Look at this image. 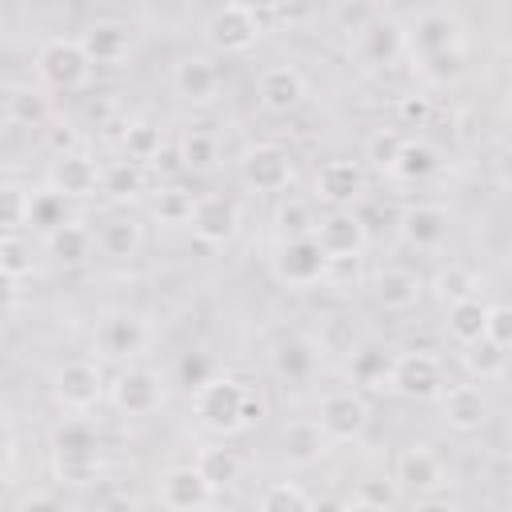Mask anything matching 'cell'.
Returning a JSON list of instances; mask_svg holds the SVG:
<instances>
[{
    "instance_id": "obj_8",
    "label": "cell",
    "mask_w": 512,
    "mask_h": 512,
    "mask_svg": "<svg viewBox=\"0 0 512 512\" xmlns=\"http://www.w3.org/2000/svg\"><path fill=\"white\" fill-rule=\"evenodd\" d=\"M404 48H408V32H404V24L392 20V16L368 20V24L356 32V44H352V52H356V60H360L364 68H388V64L400 60Z\"/></svg>"
},
{
    "instance_id": "obj_35",
    "label": "cell",
    "mask_w": 512,
    "mask_h": 512,
    "mask_svg": "<svg viewBox=\"0 0 512 512\" xmlns=\"http://www.w3.org/2000/svg\"><path fill=\"white\" fill-rule=\"evenodd\" d=\"M276 224H280L284 240H304V236H316V228H320V216H316L312 200L288 196V200L276 208Z\"/></svg>"
},
{
    "instance_id": "obj_3",
    "label": "cell",
    "mask_w": 512,
    "mask_h": 512,
    "mask_svg": "<svg viewBox=\"0 0 512 512\" xmlns=\"http://www.w3.org/2000/svg\"><path fill=\"white\" fill-rule=\"evenodd\" d=\"M332 260L324 256V248L316 244V236L304 240H280L276 256H272V276L284 288H312L320 280H328Z\"/></svg>"
},
{
    "instance_id": "obj_12",
    "label": "cell",
    "mask_w": 512,
    "mask_h": 512,
    "mask_svg": "<svg viewBox=\"0 0 512 512\" xmlns=\"http://www.w3.org/2000/svg\"><path fill=\"white\" fill-rule=\"evenodd\" d=\"M112 404L124 416H152L164 404V380L152 368H124L112 380Z\"/></svg>"
},
{
    "instance_id": "obj_27",
    "label": "cell",
    "mask_w": 512,
    "mask_h": 512,
    "mask_svg": "<svg viewBox=\"0 0 512 512\" xmlns=\"http://www.w3.org/2000/svg\"><path fill=\"white\" fill-rule=\"evenodd\" d=\"M140 244H144V224L128 212H116L96 228V252L108 260H132Z\"/></svg>"
},
{
    "instance_id": "obj_23",
    "label": "cell",
    "mask_w": 512,
    "mask_h": 512,
    "mask_svg": "<svg viewBox=\"0 0 512 512\" xmlns=\"http://www.w3.org/2000/svg\"><path fill=\"white\" fill-rule=\"evenodd\" d=\"M400 236H404V244H412V248H440L444 244V236H448V212L440 208V204H412V208H404L400 212Z\"/></svg>"
},
{
    "instance_id": "obj_47",
    "label": "cell",
    "mask_w": 512,
    "mask_h": 512,
    "mask_svg": "<svg viewBox=\"0 0 512 512\" xmlns=\"http://www.w3.org/2000/svg\"><path fill=\"white\" fill-rule=\"evenodd\" d=\"M396 120H400L404 128H424V124L432 120V100H428L424 92H404V96L396 100Z\"/></svg>"
},
{
    "instance_id": "obj_25",
    "label": "cell",
    "mask_w": 512,
    "mask_h": 512,
    "mask_svg": "<svg viewBox=\"0 0 512 512\" xmlns=\"http://www.w3.org/2000/svg\"><path fill=\"white\" fill-rule=\"evenodd\" d=\"M316 364H320V348H316V340H308V336H284V340L272 348V372H276L280 380H288V384L312 380Z\"/></svg>"
},
{
    "instance_id": "obj_43",
    "label": "cell",
    "mask_w": 512,
    "mask_h": 512,
    "mask_svg": "<svg viewBox=\"0 0 512 512\" xmlns=\"http://www.w3.org/2000/svg\"><path fill=\"white\" fill-rule=\"evenodd\" d=\"M0 272L8 284H20L24 276H32V244L16 232V236H0Z\"/></svg>"
},
{
    "instance_id": "obj_11",
    "label": "cell",
    "mask_w": 512,
    "mask_h": 512,
    "mask_svg": "<svg viewBox=\"0 0 512 512\" xmlns=\"http://www.w3.org/2000/svg\"><path fill=\"white\" fill-rule=\"evenodd\" d=\"M316 244L324 248L328 260H360L368 248V224L356 212H328L320 216Z\"/></svg>"
},
{
    "instance_id": "obj_26",
    "label": "cell",
    "mask_w": 512,
    "mask_h": 512,
    "mask_svg": "<svg viewBox=\"0 0 512 512\" xmlns=\"http://www.w3.org/2000/svg\"><path fill=\"white\" fill-rule=\"evenodd\" d=\"M80 48L92 64H120L132 48V36L124 24L116 20H92L84 32H80Z\"/></svg>"
},
{
    "instance_id": "obj_39",
    "label": "cell",
    "mask_w": 512,
    "mask_h": 512,
    "mask_svg": "<svg viewBox=\"0 0 512 512\" xmlns=\"http://www.w3.org/2000/svg\"><path fill=\"white\" fill-rule=\"evenodd\" d=\"M464 368H468L476 380H496V376H504V368H508V352L496 348L492 340H476V344L464 348Z\"/></svg>"
},
{
    "instance_id": "obj_15",
    "label": "cell",
    "mask_w": 512,
    "mask_h": 512,
    "mask_svg": "<svg viewBox=\"0 0 512 512\" xmlns=\"http://www.w3.org/2000/svg\"><path fill=\"white\" fill-rule=\"evenodd\" d=\"M316 420H320V428L328 432L332 444H344V440H356L368 428V404L356 392H328L316 408Z\"/></svg>"
},
{
    "instance_id": "obj_9",
    "label": "cell",
    "mask_w": 512,
    "mask_h": 512,
    "mask_svg": "<svg viewBox=\"0 0 512 512\" xmlns=\"http://www.w3.org/2000/svg\"><path fill=\"white\" fill-rule=\"evenodd\" d=\"M156 496L164 504V512H204L212 504V484L200 476L196 464H176L160 476L156 484Z\"/></svg>"
},
{
    "instance_id": "obj_2",
    "label": "cell",
    "mask_w": 512,
    "mask_h": 512,
    "mask_svg": "<svg viewBox=\"0 0 512 512\" xmlns=\"http://www.w3.org/2000/svg\"><path fill=\"white\" fill-rule=\"evenodd\" d=\"M88 72H92V60L84 56L80 40H48L40 52H36V76L44 88H56V92H72V88H84L88 84Z\"/></svg>"
},
{
    "instance_id": "obj_10",
    "label": "cell",
    "mask_w": 512,
    "mask_h": 512,
    "mask_svg": "<svg viewBox=\"0 0 512 512\" xmlns=\"http://www.w3.org/2000/svg\"><path fill=\"white\" fill-rule=\"evenodd\" d=\"M236 224H240V208L232 196H220V192H204L196 196V212H192V236L208 248H220L236 236Z\"/></svg>"
},
{
    "instance_id": "obj_58",
    "label": "cell",
    "mask_w": 512,
    "mask_h": 512,
    "mask_svg": "<svg viewBox=\"0 0 512 512\" xmlns=\"http://www.w3.org/2000/svg\"><path fill=\"white\" fill-rule=\"evenodd\" d=\"M316 512H348V500H336V496H324V500H316Z\"/></svg>"
},
{
    "instance_id": "obj_55",
    "label": "cell",
    "mask_w": 512,
    "mask_h": 512,
    "mask_svg": "<svg viewBox=\"0 0 512 512\" xmlns=\"http://www.w3.org/2000/svg\"><path fill=\"white\" fill-rule=\"evenodd\" d=\"M412 512H456V504L444 500V496H420V500L412 504Z\"/></svg>"
},
{
    "instance_id": "obj_17",
    "label": "cell",
    "mask_w": 512,
    "mask_h": 512,
    "mask_svg": "<svg viewBox=\"0 0 512 512\" xmlns=\"http://www.w3.org/2000/svg\"><path fill=\"white\" fill-rule=\"evenodd\" d=\"M144 344H148V324L132 312H116V316L100 320V328H96V348L108 360H132L144 352Z\"/></svg>"
},
{
    "instance_id": "obj_21",
    "label": "cell",
    "mask_w": 512,
    "mask_h": 512,
    "mask_svg": "<svg viewBox=\"0 0 512 512\" xmlns=\"http://www.w3.org/2000/svg\"><path fill=\"white\" fill-rule=\"evenodd\" d=\"M172 88L188 104H212L220 92V68L208 56H184L172 68Z\"/></svg>"
},
{
    "instance_id": "obj_36",
    "label": "cell",
    "mask_w": 512,
    "mask_h": 512,
    "mask_svg": "<svg viewBox=\"0 0 512 512\" xmlns=\"http://www.w3.org/2000/svg\"><path fill=\"white\" fill-rule=\"evenodd\" d=\"M256 512H316V500H312L300 484L276 480V484H268V488L260 492Z\"/></svg>"
},
{
    "instance_id": "obj_16",
    "label": "cell",
    "mask_w": 512,
    "mask_h": 512,
    "mask_svg": "<svg viewBox=\"0 0 512 512\" xmlns=\"http://www.w3.org/2000/svg\"><path fill=\"white\" fill-rule=\"evenodd\" d=\"M48 188L60 192L64 200H84V196L100 192V164L88 160L84 152L56 156L52 168H48Z\"/></svg>"
},
{
    "instance_id": "obj_40",
    "label": "cell",
    "mask_w": 512,
    "mask_h": 512,
    "mask_svg": "<svg viewBox=\"0 0 512 512\" xmlns=\"http://www.w3.org/2000/svg\"><path fill=\"white\" fill-rule=\"evenodd\" d=\"M400 152H404V136H400L396 128H376V132L364 140V156H368V164H372L376 172H392L396 160H400Z\"/></svg>"
},
{
    "instance_id": "obj_32",
    "label": "cell",
    "mask_w": 512,
    "mask_h": 512,
    "mask_svg": "<svg viewBox=\"0 0 512 512\" xmlns=\"http://www.w3.org/2000/svg\"><path fill=\"white\" fill-rule=\"evenodd\" d=\"M92 248H96V232L84 228V224H76V220L48 236V252H52L60 264H84V260L92 256Z\"/></svg>"
},
{
    "instance_id": "obj_7",
    "label": "cell",
    "mask_w": 512,
    "mask_h": 512,
    "mask_svg": "<svg viewBox=\"0 0 512 512\" xmlns=\"http://www.w3.org/2000/svg\"><path fill=\"white\" fill-rule=\"evenodd\" d=\"M392 392L404 400H432L444 392V364L432 352H400L392 364Z\"/></svg>"
},
{
    "instance_id": "obj_6",
    "label": "cell",
    "mask_w": 512,
    "mask_h": 512,
    "mask_svg": "<svg viewBox=\"0 0 512 512\" xmlns=\"http://www.w3.org/2000/svg\"><path fill=\"white\" fill-rule=\"evenodd\" d=\"M240 180L252 188V192H288L292 188V160L280 144H252L244 156H240Z\"/></svg>"
},
{
    "instance_id": "obj_53",
    "label": "cell",
    "mask_w": 512,
    "mask_h": 512,
    "mask_svg": "<svg viewBox=\"0 0 512 512\" xmlns=\"http://www.w3.org/2000/svg\"><path fill=\"white\" fill-rule=\"evenodd\" d=\"M392 496H396V488L384 480V484H360V496H356V500H372V504H384V508H388Z\"/></svg>"
},
{
    "instance_id": "obj_57",
    "label": "cell",
    "mask_w": 512,
    "mask_h": 512,
    "mask_svg": "<svg viewBox=\"0 0 512 512\" xmlns=\"http://www.w3.org/2000/svg\"><path fill=\"white\" fill-rule=\"evenodd\" d=\"M104 512H136V504L128 496H108L104 500Z\"/></svg>"
},
{
    "instance_id": "obj_31",
    "label": "cell",
    "mask_w": 512,
    "mask_h": 512,
    "mask_svg": "<svg viewBox=\"0 0 512 512\" xmlns=\"http://www.w3.org/2000/svg\"><path fill=\"white\" fill-rule=\"evenodd\" d=\"M196 468H200V476L212 484V492H220V488H232L236 480H240V456L232 452V448H224V444H204L200 452H196V460H192Z\"/></svg>"
},
{
    "instance_id": "obj_49",
    "label": "cell",
    "mask_w": 512,
    "mask_h": 512,
    "mask_svg": "<svg viewBox=\"0 0 512 512\" xmlns=\"http://www.w3.org/2000/svg\"><path fill=\"white\" fill-rule=\"evenodd\" d=\"M436 288H440V296L452 304V300H460V296H476V276L472 272H464L460 264H452L448 272H440V280H436Z\"/></svg>"
},
{
    "instance_id": "obj_48",
    "label": "cell",
    "mask_w": 512,
    "mask_h": 512,
    "mask_svg": "<svg viewBox=\"0 0 512 512\" xmlns=\"http://www.w3.org/2000/svg\"><path fill=\"white\" fill-rule=\"evenodd\" d=\"M176 372H180V384H188V392H200L212 380V360L204 352H184Z\"/></svg>"
},
{
    "instance_id": "obj_45",
    "label": "cell",
    "mask_w": 512,
    "mask_h": 512,
    "mask_svg": "<svg viewBox=\"0 0 512 512\" xmlns=\"http://www.w3.org/2000/svg\"><path fill=\"white\" fill-rule=\"evenodd\" d=\"M52 468L64 484H88L100 472V456L96 452H72V456H52Z\"/></svg>"
},
{
    "instance_id": "obj_51",
    "label": "cell",
    "mask_w": 512,
    "mask_h": 512,
    "mask_svg": "<svg viewBox=\"0 0 512 512\" xmlns=\"http://www.w3.org/2000/svg\"><path fill=\"white\" fill-rule=\"evenodd\" d=\"M264 412H268L264 396H260L256 388H248V396H244V412H240V428H256V424L264 420Z\"/></svg>"
},
{
    "instance_id": "obj_1",
    "label": "cell",
    "mask_w": 512,
    "mask_h": 512,
    "mask_svg": "<svg viewBox=\"0 0 512 512\" xmlns=\"http://www.w3.org/2000/svg\"><path fill=\"white\" fill-rule=\"evenodd\" d=\"M244 396L248 388L232 376H212L200 392H192V408L200 416V424L216 436H232V432H244L240 428V412H244Z\"/></svg>"
},
{
    "instance_id": "obj_33",
    "label": "cell",
    "mask_w": 512,
    "mask_h": 512,
    "mask_svg": "<svg viewBox=\"0 0 512 512\" xmlns=\"http://www.w3.org/2000/svg\"><path fill=\"white\" fill-rule=\"evenodd\" d=\"M64 224H72V216H68V200H64L60 192H52V188L32 192V216H28V228H36V232L48 240V236L60 232Z\"/></svg>"
},
{
    "instance_id": "obj_37",
    "label": "cell",
    "mask_w": 512,
    "mask_h": 512,
    "mask_svg": "<svg viewBox=\"0 0 512 512\" xmlns=\"http://www.w3.org/2000/svg\"><path fill=\"white\" fill-rule=\"evenodd\" d=\"M124 152H128V160H136V164H152V160L164 152V132H160L156 124H148V120H132V124L124 128Z\"/></svg>"
},
{
    "instance_id": "obj_13",
    "label": "cell",
    "mask_w": 512,
    "mask_h": 512,
    "mask_svg": "<svg viewBox=\"0 0 512 512\" xmlns=\"http://www.w3.org/2000/svg\"><path fill=\"white\" fill-rule=\"evenodd\" d=\"M56 400L68 408V412H88L100 404L104 396V376L92 360H68L60 372H56V384H52Z\"/></svg>"
},
{
    "instance_id": "obj_24",
    "label": "cell",
    "mask_w": 512,
    "mask_h": 512,
    "mask_svg": "<svg viewBox=\"0 0 512 512\" xmlns=\"http://www.w3.org/2000/svg\"><path fill=\"white\" fill-rule=\"evenodd\" d=\"M372 296H376V304H384L388 312H408V308H416L420 304V296H424V280L412 272V268H380L376 276H372Z\"/></svg>"
},
{
    "instance_id": "obj_46",
    "label": "cell",
    "mask_w": 512,
    "mask_h": 512,
    "mask_svg": "<svg viewBox=\"0 0 512 512\" xmlns=\"http://www.w3.org/2000/svg\"><path fill=\"white\" fill-rule=\"evenodd\" d=\"M72 452H96V436L88 424L68 420L64 428H56L52 436V456H72Z\"/></svg>"
},
{
    "instance_id": "obj_60",
    "label": "cell",
    "mask_w": 512,
    "mask_h": 512,
    "mask_svg": "<svg viewBox=\"0 0 512 512\" xmlns=\"http://www.w3.org/2000/svg\"><path fill=\"white\" fill-rule=\"evenodd\" d=\"M508 436H512V420H508Z\"/></svg>"
},
{
    "instance_id": "obj_14",
    "label": "cell",
    "mask_w": 512,
    "mask_h": 512,
    "mask_svg": "<svg viewBox=\"0 0 512 512\" xmlns=\"http://www.w3.org/2000/svg\"><path fill=\"white\" fill-rule=\"evenodd\" d=\"M312 188L320 204H328L332 212H348V204L364 196V168L356 160H324Z\"/></svg>"
},
{
    "instance_id": "obj_38",
    "label": "cell",
    "mask_w": 512,
    "mask_h": 512,
    "mask_svg": "<svg viewBox=\"0 0 512 512\" xmlns=\"http://www.w3.org/2000/svg\"><path fill=\"white\" fill-rule=\"evenodd\" d=\"M392 364H396V356H388V352H380V348L352 352V376H356L364 388H392Z\"/></svg>"
},
{
    "instance_id": "obj_44",
    "label": "cell",
    "mask_w": 512,
    "mask_h": 512,
    "mask_svg": "<svg viewBox=\"0 0 512 512\" xmlns=\"http://www.w3.org/2000/svg\"><path fill=\"white\" fill-rule=\"evenodd\" d=\"M180 160H184V168H196V172L212 168L216 164V136L204 128H188L180 136Z\"/></svg>"
},
{
    "instance_id": "obj_52",
    "label": "cell",
    "mask_w": 512,
    "mask_h": 512,
    "mask_svg": "<svg viewBox=\"0 0 512 512\" xmlns=\"http://www.w3.org/2000/svg\"><path fill=\"white\" fill-rule=\"evenodd\" d=\"M48 148H52L56 156H68V152H76V132H72L68 124H56V128H48Z\"/></svg>"
},
{
    "instance_id": "obj_19",
    "label": "cell",
    "mask_w": 512,
    "mask_h": 512,
    "mask_svg": "<svg viewBox=\"0 0 512 512\" xmlns=\"http://www.w3.org/2000/svg\"><path fill=\"white\" fill-rule=\"evenodd\" d=\"M328 432L320 428V420L312 416V420H288L284 428H280V456L292 464V468H308V464H316L324 452H328Z\"/></svg>"
},
{
    "instance_id": "obj_56",
    "label": "cell",
    "mask_w": 512,
    "mask_h": 512,
    "mask_svg": "<svg viewBox=\"0 0 512 512\" xmlns=\"http://www.w3.org/2000/svg\"><path fill=\"white\" fill-rule=\"evenodd\" d=\"M496 180L512 188V148H508V152H504V156L496 160Z\"/></svg>"
},
{
    "instance_id": "obj_18",
    "label": "cell",
    "mask_w": 512,
    "mask_h": 512,
    "mask_svg": "<svg viewBox=\"0 0 512 512\" xmlns=\"http://www.w3.org/2000/svg\"><path fill=\"white\" fill-rule=\"evenodd\" d=\"M256 96H260L264 112L288 116V112L300 108V100H304V76H300L292 64H272V68L260 72V80H256Z\"/></svg>"
},
{
    "instance_id": "obj_34",
    "label": "cell",
    "mask_w": 512,
    "mask_h": 512,
    "mask_svg": "<svg viewBox=\"0 0 512 512\" xmlns=\"http://www.w3.org/2000/svg\"><path fill=\"white\" fill-rule=\"evenodd\" d=\"M436 168H440V156H436L432 144H424V140H404V152H400L392 176H400V180H408V184H420V180H428Z\"/></svg>"
},
{
    "instance_id": "obj_54",
    "label": "cell",
    "mask_w": 512,
    "mask_h": 512,
    "mask_svg": "<svg viewBox=\"0 0 512 512\" xmlns=\"http://www.w3.org/2000/svg\"><path fill=\"white\" fill-rule=\"evenodd\" d=\"M20 512H68L56 496H28L24 504H20Z\"/></svg>"
},
{
    "instance_id": "obj_5",
    "label": "cell",
    "mask_w": 512,
    "mask_h": 512,
    "mask_svg": "<svg viewBox=\"0 0 512 512\" xmlns=\"http://www.w3.org/2000/svg\"><path fill=\"white\" fill-rule=\"evenodd\" d=\"M412 52H420V64L460 60V20L444 8L420 12L412 24Z\"/></svg>"
},
{
    "instance_id": "obj_22",
    "label": "cell",
    "mask_w": 512,
    "mask_h": 512,
    "mask_svg": "<svg viewBox=\"0 0 512 512\" xmlns=\"http://www.w3.org/2000/svg\"><path fill=\"white\" fill-rule=\"evenodd\" d=\"M440 416L456 432H476L488 420V396L480 384H452L440 400Z\"/></svg>"
},
{
    "instance_id": "obj_29",
    "label": "cell",
    "mask_w": 512,
    "mask_h": 512,
    "mask_svg": "<svg viewBox=\"0 0 512 512\" xmlns=\"http://www.w3.org/2000/svg\"><path fill=\"white\" fill-rule=\"evenodd\" d=\"M4 120L12 128H40L48 120V96L32 84H12L4 92Z\"/></svg>"
},
{
    "instance_id": "obj_41",
    "label": "cell",
    "mask_w": 512,
    "mask_h": 512,
    "mask_svg": "<svg viewBox=\"0 0 512 512\" xmlns=\"http://www.w3.org/2000/svg\"><path fill=\"white\" fill-rule=\"evenodd\" d=\"M28 216H32V192L20 188V184H4V192H0V224H4V236H16L20 228H28Z\"/></svg>"
},
{
    "instance_id": "obj_30",
    "label": "cell",
    "mask_w": 512,
    "mask_h": 512,
    "mask_svg": "<svg viewBox=\"0 0 512 512\" xmlns=\"http://www.w3.org/2000/svg\"><path fill=\"white\" fill-rule=\"evenodd\" d=\"M100 192L108 200H136L144 192V164H136V160L100 164Z\"/></svg>"
},
{
    "instance_id": "obj_42",
    "label": "cell",
    "mask_w": 512,
    "mask_h": 512,
    "mask_svg": "<svg viewBox=\"0 0 512 512\" xmlns=\"http://www.w3.org/2000/svg\"><path fill=\"white\" fill-rule=\"evenodd\" d=\"M192 212H196V196L184 192V188H160V196L152 200V216L160 224H192Z\"/></svg>"
},
{
    "instance_id": "obj_59",
    "label": "cell",
    "mask_w": 512,
    "mask_h": 512,
    "mask_svg": "<svg viewBox=\"0 0 512 512\" xmlns=\"http://www.w3.org/2000/svg\"><path fill=\"white\" fill-rule=\"evenodd\" d=\"M348 512H388V508L372 504V500H348Z\"/></svg>"
},
{
    "instance_id": "obj_20",
    "label": "cell",
    "mask_w": 512,
    "mask_h": 512,
    "mask_svg": "<svg viewBox=\"0 0 512 512\" xmlns=\"http://www.w3.org/2000/svg\"><path fill=\"white\" fill-rule=\"evenodd\" d=\"M396 476L400 484H408L412 492L420 496H436L444 484H448V472L440 464V456L428 448V444H412L400 452V464H396Z\"/></svg>"
},
{
    "instance_id": "obj_28",
    "label": "cell",
    "mask_w": 512,
    "mask_h": 512,
    "mask_svg": "<svg viewBox=\"0 0 512 512\" xmlns=\"http://www.w3.org/2000/svg\"><path fill=\"white\" fill-rule=\"evenodd\" d=\"M488 308H492V304H484L480 296H460V300H452V304H448V320H444L448 336H452L460 348L484 340V332H488Z\"/></svg>"
},
{
    "instance_id": "obj_50",
    "label": "cell",
    "mask_w": 512,
    "mask_h": 512,
    "mask_svg": "<svg viewBox=\"0 0 512 512\" xmlns=\"http://www.w3.org/2000/svg\"><path fill=\"white\" fill-rule=\"evenodd\" d=\"M484 340H492L496 348H512V304H492L488 308V332Z\"/></svg>"
},
{
    "instance_id": "obj_4",
    "label": "cell",
    "mask_w": 512,
    "mask_h": 512,
    "mask_svg": "<svg viewBox=\"0 0 512 512\" xmlns=\"http://www.w3.org/2000/svg\"><path fill=\"white\" fill-rule=\"evenodd\" d=\"M260 32V12L252 4H224L204 20V40L216 52H248Z\"/></svg>"
}]
</instances>
